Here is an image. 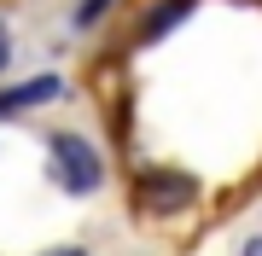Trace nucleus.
Listing matches in <instances>:
<instances>
[{"label":"nucleus","instance_id":"6","mask_svg":"<svg viewBox=\"0 0 262 256\" xmlns=\"http://www.w3.org/2000/svg\"><path fill=\"white\" fill-rule=\"evenodd\" d=\"M6 58H12V41H6V24H0V70H6Z\"/></svg>","mask_w":262,"mask_h":256},{"label":"nucleus","instance_id":"2","mask_svg":"<svg viewBox=\"0 0 262 256\" xmlns=\"http://www.w3.org/2000/svg\"><path fill=\"white\" fill-rule=\"evenodd\" d=\"M198 198V187H192V175H140V187H134V204L146 210V216H169V210H187Z\"/></svg>","mask_w":262,"mask_h":256},{"label":"nucleus","instance_id":"8","mask_svg":"<svg viewBox=\"0 0 262 256\" xmlns=\"http://www.w3.org/2000/svg\"><path fill=\"white\" fill-rule=\"evenodd\" d=\"M47 256H88V250H47Z\"/></svg>","mask_w":262,"mask_h":256},{"label":"nucleus","instance_id":"7","mask_svg":"<svg viewBox=\"0 0 262 256\" xmlns=\"http://www.w3.org/2000/svg\"><path fill=\"white\" fill-rule=\"evenodd\" d=\"M239 256H262V239H245V250Z\"/></svg>","mask_w":262,"mask_h":256},{"label":"nucleus","instance_id":"4","mask_svg":"<svg viewBox=\"0 0 262 256\" xmlns=\"http://www.w3.org/2000/svg\"><path fill=\"white\" fill-rule=\"evenodd\" d=\"M187 12H192V0H158V6H151L146 18H140V41H158V35H169V29L187 18Z\"/></svg>","mask_w":262,"mask_h":256},{"label":"nucleus","instance_id":"1","mask_svg":"<svg viewBox=\"0 0 262 256\" xmlns=\"http://www.w3.org/2000/svg\"><path fill=\"white\" fill-rule=\"evenodd\" d=\"M53 175H58L64 192H99L105 163H99V152L82 134H53Z\"/></svg>","mask_w":262,"mask_h":256},{"label":"nucleus","instance_id":"3","mask_svg":"<svg viewBox=\"0 0 262 256\" xmlns=\"http://www.w3.org/2000/svg\"><path fill=\"white\" fill-rule=\"evenodd\" d=\"M64 94V82L58 76H35V82H24V87H12V94H0V117L6 111H29V105H47Z\"/></svg>","mask_w":262,"mask_h":256},{"label":"nucleus","instance_id":"5","mask_svg":"<svg viewBox=\"0 0 262 256\" xmlns=\"http://www.w3.org/2000/svg\"><path fill=\"white\" fill-rule=\"evenodd\" d=\"M105 6H111V0H82V6H76V24H82V29H88V24H99V18H105Z\"/></svg>","mask_w":262,"mask_h":256}]
</instances>
